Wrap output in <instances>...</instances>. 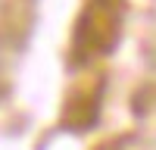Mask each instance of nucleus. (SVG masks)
I'll return each instance as SVG.
<instances>
[{"instance_id":"f257e3e1","label":"nucleus","mask_w":156,"mask_h":150,"mask_svg":"<svg viewBox=\"0 0 156 150\" xmlns=\"http://www.w3.org/2000/svg\"><path fill=\"white\" fill-rule=\"evenodd\" d=\"M119 38V16L106 6H90L75 25V53L81 56H100L115 44Z\"/></svg>"}]
</instances>
